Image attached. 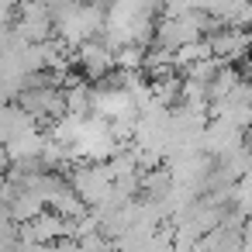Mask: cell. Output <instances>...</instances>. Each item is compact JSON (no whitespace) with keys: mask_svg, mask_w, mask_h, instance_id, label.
Masks as SVG:
<instances>
[{"mask_svg":"<svg viewBox=\"0 0 252 252\" xmlns=\"http://www.w3.org/2000/svg\"><path fill=\"white\" fill-rule=\"evenodd\" d=\"M66 183L73 187V193H76L87 207H100V204H107V197H111V176H107L104 162H73Z\"/></svg>","mask_w":252,"mask_h":252,"instance_id":"obj_2","label":"cell"},{"mask_svg":"<svg viewBox=\"0 0 252 252\" xmlns=\"http://www.w3.org/2000/svg\"><path fill=\"white\" fill-rule=\"evenodd\" d=\"M242 80H245V76H242V69H238V66H228V63H224V66L218 69L214 83L207 87V100H211V104L224 100V97H228V94H231V90H235V87L242 83Z\"/></svg>","mask_w":252,"mask_h":252,"instance_id":"obj_6","label":"cell"},{"mask_svg":"<svg viewBox=\"0 0 252 252\" xmlns=\"http://www.w3.org/2000/svg\"><path fill=\"white\" fill-rule=\"evenodd\" d=\"M245 149H249V152H252V128H249V131H245Z\"/></svg>","mask_w":252,"mask_h":252,"instance_id":"obj_8","label":"cell"},{"mask_svg":"<svg viewBox=\"0 0 252 252\" xmlns=\"http://www.w3.org/2000/svg\"><path fill=\"white\" fill-rule=\"evenodd\" d=\"M42 211H45V200H42L38 193H32V190H18V197H14L11 207H7L11 221H21V224H32Z\"/></svg>","mask_w":252,"mask_h":252,"instance_id":"obj_5","label":"cell"},{"mask_svg":"<svg viewBox=\"0 0 252 252\" xmlns=\"http://www.w3.org/2000/svg\"><path fill=\"white\" fill-rule=\"evenodd\" d=\"M104 11L107 7H83V4H63L52 7V38L66 49H80L83 42L100 38L104 32Z\"/></svg>","mask_w":252,"mask_h":252,"instance_id":"obj_1","label":"cell"},{"mask_svg":"<svg viewBox=\"0 0 252 252\" xmlns=\"http://www.w3.org/2000/svg\"><path fill=\"white\" fill-rule=\"evenodd\" d=\"M73 63L80 66V76H83L87 83H90V80L104 83V80L114 73V52H111L100 38L83 42L80 49H73Z\"/></svg>","mask_w":252,"mask_h":252,"instance_id":"obj_4","label":"cell"},{"mask_svg":"<svg viewBox=\"0 0 252 252\" xmlns=\"http://www.w3.org/2000/svg\"><path fill=\"white\" fill-rule=\"evenodd\" d=\"M45 252H80V245H76L73 238H59V242L45 245Z\"/></svg>","mask_w":252,"mask_h":252,"instance_id":"obj_7","label":"cell"},{"mask_svg":"<svg viewBox=\"0 0 252 252\" xmlns=\"http://www.w3.org/2000/svg\"><path fill=\"white\" fill-rule=\"evenodd\" d=\"M207 45H211V56L218 63L238 66L242 59L252 56V32H242V28H214L207 35Z\"/></svg>","mask_w":252,"mask_h":252,"instance_id":"obj_3","label":"cell"}]
</instances>
